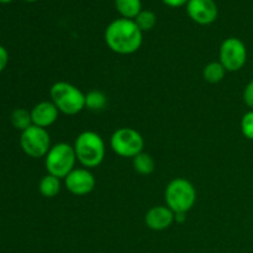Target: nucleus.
Here are the masks:
<instances>
[{"mask_svg": "<svg viewBox=\"0 0 253 253\" xmlns=\"http://www.w3.org/2000/svg\"><path fill=\"white\" fill-rule=\"evenodd\" d=\"M105 42L118 54H132L142 44V31L130 19H118L105 31Z\"/></svg>", "mask_w": 253, "mask_h": 253, "instance_id": "f257e3e1", "label": "nucleus"}, {"mask_svg": "<svg viewBox=\"0 0 253 253\" xmlns=\"http://www.w3.org/2000/svg\"><path fill=\"white\" fill-rule=\"evenodd\" d=\"M77 161L85 168H95L105 157V143L101 136L94 131L79 133L74 142Z\"/></svg>", "mask_w": 253, "mask_h": 253, "instance_id": "f03ea898", "label": "nucleus"}, {"mask_svg": "<svg viewBox=\"0 0 253 253\" xmlns=\"http://www.w3.org/2000/svg\"><path fill=\"white\" fill-rule=\"evenodd\" d=\"M52 103L64 115H77L85 108V94L68 82H57L49 90Z\"/></svg>", "mask_w": 253, "mask_h": 253, "instance_id": "7ed1b4c3", "label": "nucleus"}, {"mask_svg": "<svg viewBox=\"0 0 253 253\" xmlns=\"http://www.w3.org/2000/svg\"><path fill=\"white\" fill-rule=\"evenodd\" d=\"M165 199L167 207L174 214L184 212L187 214L193 209L197 202V190L189 180L184 178L173 179L167 185L165 192Z\"/></svg>", "mask_w": 253, "mask_h": 253, "instance_id": "20e7f679", "label": "nucleus"}, {"mask_svg": "<svg viewBox=\"0 0 253 253\" xmlns=\"http://www.w3.org/2000/svg\"><path fill=\"white\" fill-rule=\"evenodd\" d=\"M77 156L73 146L66 142L56 143L46 155V169L48 174L64 179L76 167Z\"/></svg>", "mask_w": 253, "mask_h": 253, "instance_id": "39448f33", "label": "nucleus"}, {"mask_svg": "<svg viewBox=\"0 0 253 253\" xmlns=\"http://www.w3.org/2000/svg\"><path fill=\"white\" fill-rule=\"evenodd\" d=\"M110 146L120 157L133 158L142 152L145 142L141 133L135 128L121 127L111 135Z\"/></svg>", "mask_w": 253, "mask_h": 253, "instance_id": "423d86ee", "label": "nucleus"}, {"mask_svg": "<svg viewBox=\"0 0 253 253\" xmlns=\"http://www.w3.org/2000/svg\"><path fill=\"white\" fill-rule=\"evenodd\" d=\"M20 145L27 156L34 158L46 157L51 148V138L46 128L39 126H30L22 131L20 137Z\"/></svg>", "mask_w": 253, "mask_h": 253, "instance_id": "0eeeda50", "label": "nucleus"}, {"mask_svg": "<svg viewBox=\"0 0 253 253\" xmlns=\"http://www.w3.org/2000/svg\"><path fill=\"white\" fill-rule=\"evenodd\" d=\"M220 63L226 72H237L247 61V49L244 42L236 37H229L220 46Z\"/></svg>", "mask_w": 253, "mask_h": 253, "instance_id": "6e6552de", "label": "nucleus"}, {"mask_svg": "<svg viewBox=\"0 0 253 253\" xmlns=\"http://www.w3.org/2000/svg\"><path fill=\"white\" fill-rule=\"evenodd\" d=\"M95 183V177L88 168H74L64 178V185L67 190L77 197L86 195L93 192Z\"/></svg>", "mask_w": 253, "mask_h": 253, "instance_id": "1a4fd4ad", "label": "nucleus"}, {"mask_svg": "<svg viewBox=\"0 0 253 253\" xmlns=\"http://www.w3.org/2000/svg\"><path fill=\"white\" fill-rule=\"evenodd\" d=\"M187 10L189 16L200 25L211 24L217 17V6L214 0H189Z\"/></svg>", "mask_w": 253, "mask_h": 253, "instance_id": "9d476101", "label": "nucleus"}, {"mask_svg": "<svg viewBox=\"0 0 253 253\" xmlns=\"http://www.w3.org/2000/svg\"><path fill=\"white\" fill-rule=\"evenodd\" d=\"M174 212L166 205L151 208L145 216V222L148 229L153 231H163L174 222Z\"/></svg>", "mask_w": 253, "mask_h": 253, "instance_id": "9b49d317", "label": "nucleus"}, {"mask_svg": "<svg viewBox=\"0 0 253 253\" xmlns=\"http://www.w3.org/2000/svg\"><path fill=\"white\" fill-rule=\"evenodd\" d=\"M59 110L52 101H41L31 110L32 125L46 128L53 125L58 119Z\"/></svg>", "mask_w": 253, "mask_h": 253, "instance_id": "f8f14e48", "label": "nucleus"}, {"mask_svg": "<svg viewBox=\"0 0 253 253\" xmlns=\"http://www.w3.org/2000/svg\"><path fill=\"white\" fill-rule=\"evenodd\" d=\"M40 193L44 198H54L61 192V179L52 174L44 175L39 185Z\"/></svg>", "mask_w": 253, "mask_h": 253, "instance_id": "ddd939ff", "label": "nucleus"}, {"mask_svg": "<svg viewBox=\"0 0 253 253\" xmlns=\"http://www.w3.org/2000/svg\"><path fill=\"white\" fill-rule=\"evenodd\" d=\"M132 166L133 169L141 175L151 174V173H153V170L156 168V163L152 156L145 152H141L140 155L132 158Z\"/></svg>", "mask_w": 253, "mask_h": 253, "instance_id": "4468645a", "label": "nucleus"}, {"mask_svg": "<svg viewBox=\"0 0 253 253\" xmlns=\"http://www.w3.org/2000/svg\"><path fill=\"white\" fill-rule=\"evenodd\" d=\"M115 5L124 19H136V16L142 11L141 0H115Z\"/></svg>", "mask_w": 253, "mask_h": 253, "instance_id": "2eb2a0df", "label": "nucleus"}, {"mask_svg": "<svg viewBox=\"0 0 253 253\" xmlns=\"http://www.w3.org/2000/svg\"><path fill=\"white\" fill-rule=\"evenodd\" d=\"M225 74H226V69L220 62H210L203 69V77L208 83L211 84L220 83L225 78Z\"/></svg>", "mask_w": 253, "mask_h": 253, "instance_id": "dca6fc26", "label": "nucleus"}, {"mask_svg": "<svg viewBox=\"0 0 253 253\" xmlns=\"http://www.w3.org/2000/svg\"><path fill=\"white\" fill-rule=\"evenodd\" d=\"M108 103V98L100 90H90L85 94V108L91 111L103 110Z\"/></svg>", "mask_w": 253, "mask_h": 253, "instance_id": "f3484780", "label": "nucleus"}, {"mask_svg": "<svg viewBox=\"0 0 253 253\" xmlns=\"http://www.w3.org/2000/svg\"><path fill=\"white\" fill-rule=\"evenodd\" d=\"M11 124L17 128V130L25 131L32 126L31 113H29L25 109H16L11 114Z\"/></svg>", "mask_w": 253, "mask_h": 253, "instance_id": "a211bd4d", "label": "nucleus"}, {"mask_svg": "<svg viewBox=\"0 0 253 253\" xmlns=\"http://www.w3.org/2000/svg\"><path fill=\"white\" fill-rule=\"evenodd\" d=\"M133 21L136 22V25H137L141 31H150L155 27L157 19H156V15L152 11L145 10V11H141Z\"/></svg>", "mask_w": 253, "mask_h": 253, "instance_id": "6ab92c4d", "label": "nucleus"}, {"mask_svg": "<svg viewBox=\"0 0 253 253\" xmlns=\"http://www.w3.org/2000/svg\"><path fill=\"white\" fill-rule=\"evenodd\" d=\"M242 135L249 140H253V110L247 111L241 119Z\"/></svg>", "mask_w": 253, "mask_h": 253, "instance_id": "aec40b11", "label": "nucleus"}, {"mask_svg": "<svg viewBox=\"0 0 253 253\" xmlns=\"http://www.w3.org/2000/svg\"><path fill=\"white\" fill-rule=\"evenodd\" d=\"M244 101L251 110H253V81L250 82L245 88Z\"/></svg>", "mask_w": 253, "mask_h": 253, "instance_id": "412c9836", "label": "nucleus"}, {"mask_svg": "<svg viewBox=\"0 0 253 253\" xmlns=\"http://www.w3.org/2000/svg\"><path fill=\"white\" fill-rule=\"evenodd\" d=\"M7 59H9V56H7V52L4 47L0 46V72L6 67Z\"/></svg>", "mask_w": 253, "mask_h": 253, "instance_id": "4be33fe9", "label": "nucleus"}, {"mask_svg": "<svg viewBox=\"0 0 253 253\" xmlns=\"http://www.w3.org/2000/svg\"><path fill=\"white\" fill-rule=\"evenodd\" d=\"M188 1H189V0H163V2H165L166 5H168V6H172V7L183 6V5L187 4Z\"/></svg>", "mask_w": 253, "mask_h": 253, "instance_id": "5701e85b", "label": "nucleus"}, {"mask_svg": "<svg viewBox=\"0 0 253 253\" xmlns=\"http://www.w3.org/2000/svg\"><path fill=\"white\" fill-rule=\"evenodd\" d=\"M174 221H177L178 224H182L185 221V214L184 212H177L174 215Z\"/></svg>", "mask_w": 253, "mask_h": 253, "instance_id": "b1692460", "label": "nucleus"}, {"mask_svg": "<svg viewBox=\"0 0 253 253\" xmlns=\"http://www.w3.org/2000/svg\"><path fill=\"white\" fill-rule=\"evenodd\" d=\"M11 0H0V2H10Z\"/></svg>", "mask_w": 253, "mask_h": 253, "instance_id": "393cba45", "label": "nucleus"}, {"mask_svg": "<svg viewBox=\"0 0 253 253\" xmlns=\"http://www.w3.org/2000/svg\"><path fill=\"white\" fill-rule=\"evenodd\" d=\"M26 1H30V2H34V1H37V0H26Z\"/></svg>", "mask_w": 253, "mask_h": 253, "instance_id": "a878e982", "label": "nucleus"}]
</instances>
